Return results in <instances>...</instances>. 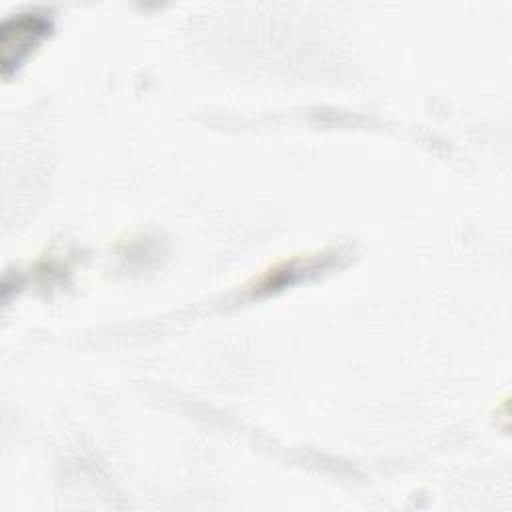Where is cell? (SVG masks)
<instances>
[{"label":"cell","mask_w":512,"mask_h":512,"mask_svg":"<svg viewBox=\"0 0 512 512\" xmlns=\"http://www.w3.org/2000/svg\"><path fill=\"white\" fill-rule=\"evenodd\" d=\"M48 30L50 22L38 12H22L4 20L0 30L2 74L8 76L12 70H16L42 42Z\"/></svg>","instance_id":"6da1fadb"}]
</instances>
